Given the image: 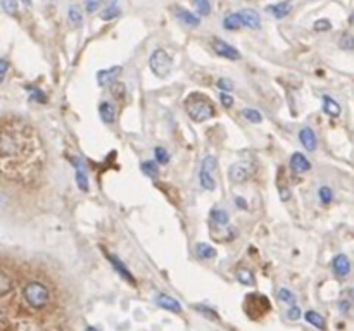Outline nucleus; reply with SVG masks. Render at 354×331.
<instances>
[{
    "instance_id": "nucleus-12",
    "label": "nucleus",
    "mask_w": 354,
    "mask_h": 331,
    "mask_svg": "<svg viewBox=\"0 0 354 331\" xmlns=\"http://www.w3.org/2000/svg\"><path fill=\"white\" fill-rule=\"evenodd\" d=\"M121 73V67L119 66H114V67H109V69H102L97 73V80H99V85L100 86H105V85H111L112 81H116V78L119 76Z\"/></svg>"
},
{
    "instance_id": "nucleus-34",
    "label": "nucleus",
    "mask_w": 354,
    "mask_h": 331,
    "mask_svg": "<svg viewBox=\"0 0 354 331\" xmlns=\"http://www.w3.org/2000/svg\"><path fill=\"white\" fill-rule=\"evenodd\" d=\"M195 2V9L201 16H208L211 12V5H209V0H194Z\"/></svg>"
},
{
    "instance_id": "nucleus-1",
    "label": "nucleus",
    "mask_w": 354,
    "mask_h": 331,
    "mask_svg": "<svg viewBox=\"0 0 354 331\" xmlns=\"http://www.w3.org/2000/svg\"><path fill=\"white\" fill-rule=\"evenodd\" d=\"M42 150L38 147L35 133L26 124H12L0 130V163L7 172L22 176L33 167H42Z\"/></svg>"
},
{
    "instance_id": "nucleus-29",
    "label": "nucleus",
    "mask_w": 354,
    "mask_h": 331,
    "mask_svg": "<svg viewBox=\"0 0 354 331\" xmlns=\"http://www.w3.org/2000/svg\"><path fill=\"white\" fill-rule=\"evenodd\" d=\"M339 47L342 50H354V36L349 35V33H344L339 40Z\"/></svg>"
},
{
    "instance_id": "nucleus-13",
    "label": "nucleus",
    "mask_w": 354,
    "mask_h": 331,
    "mask_svg": "<svg viewBox=\"0 0 354 331\" xmlns=\"http://www.w3.org/2000/svg\"><path fill=\"white\" fill-rule=\"evenodd\" d=\"M107 259H109V262H111V264H112V268H114V269L119 273V276L125 278V280H126L130 285H135V278L131 276V273H130V271H128V268H126L125 264H123L121 261H119L118 257H116V255L107 254Z\"/></svg>"
},
{
    "instance_id": "nucleus-39",
    "label": "nucleus",
    "mask_w": 354,
    "mask_h": 331,
    "mask_svg": "<svg viewBox=\"0 0 354 331\" xmlns=\"http://www.w3.org/2000/svg\"><path fill=\"white\" fill-rule=\"evenodd\" d=\"M216 86L220 90H223V92H230V90H233V83L228 80V78H220V80L216 81Z\"/></svg>"
},
{
    "instance_id": "nucleus-45",
    "label": "nucleus",
    "mask_w": 354,
    "mask_h": 331,
    "mask_svg": "<svg viewBox=\"0 0 354 331\" xmlns=\"http://www.w3.org/2000/svg\"><path fill=\"white\" fill-rule=\"evenodd\" d=\"M33 99L35 100H38V102H47V99H45V93L42 92H38V90H33Z\"/></svg>"
},
{
    "instance_id": "nucleus-24",
    "label": "nucleus",
    "mask_w": 354,
    "mask_h": 331,
    "mask_svg": "<svg viewBox=\"0 0 354 331\" xmlns=\"http://www.w3.org/2000/svg\"><path fill=\"white\" fill-rule=\"evenodd\" d=\"M119 14H121V9L118 7L116 0H112L111 5H109L107 9H104L102 12H100V17H102L104 21H111V19H114V17H118Z\"/></svg>"
},
{
    "instance_id": "nucleus-21",
    "label": "nucleus",
    "mask_w": 354,
    "mask_h": 331,
    "mask_svg": "<svg viewBox=\"0 0 354 331\" xmlns=\"http://www.w3.org/2000/svg\"><path fill=\"white\" fill-rule=\"evenodd\" d=\"M140 169H142V172H144L145 176H149L150 179L159 178V167H157V164L154 163V161H144V163L140 164Z\"/></svg>"
},
{
    "instance_id": "nucleus-6",
    "label": "nucleus",
    "mask_w": 354,
    "mask_h": 331,
    "mask_svg": "<svg viewBox=\"0 0 354 331\" xmlns=\"http://www.w3.org/2000/svg\"><path fill=\"white\" fill-rule=\"evenodd\" d=\"M218 161L214 156H208L202 161V167L199 172V179H201V186L208 191H213L216 188V179H214V171H216Z\"/></svg>"
},
{
    "instance_id": "nucleus-38",
    "label": "nucleus",
    "mask_w": 354,
    "mask_h": 331,
    "mask_svg": "<svg viewBox=\"0 0 354 331\" xmlns=\"http://www.w3.org/2000/svg\"><path fill=\"white\" fill-rule=\"evenodd\" d=\"M0 2H2V7L9 14H16L17 12V0H0Z\"/></svg>"
},
{
    "instance_id": "nucleus-15",
    "label": "nucleus",
    "mask_w": 354,
    "mask_h": 331,
    "mask_svg": "<svg viewBox=\"0 0 354 331\" xmlns=\"http://www.w3.org/2000/svg\"><path fill=\"white\" fill-rule=\"evenodd\" d=\"M291 167L296 172H306L311 169V163L303 156V154L296 152V154H292V157H291Z\"/></svg>"
},
{
    "instance_id": "nucleus-9",
    "label": "nucleus",
    "mask_w": 354,
    "mask_h": 331,
    "mask_svg": "<svg viewBox=\"0 0 354 331\" xmlns=\"http://www.w3.org/2000/svg\"><path fill=\"white\" fill-rule=\"evenodd\" d=\"M156 304L161 307V309L176 312V314H180V312H182V306H180L178 300L173 299V297H169V295H166V293H157V295H156Z\"/></svg>"
},
{
    "instance_id": "nucleus-16",
    "label": "nucleus",
    "mask_w": 354,
    "mask_h": 331,
    "mask_svg": "<svg viewBox=\"0 0 354 331\" xmlns=\"http://www.w3.org/2000/svg\"><path fill=\"white\" fill-rule=\"evenodd\" d=\"M99 114H100V119L105 123V124H112L116 121V107L114 104L111 102H102L99 105Z\"/></svg>"
},
{
    "instance_id": "nucleus-5",
    "label": "nucleus",
    "mask_w": 354,
    "mask_h": 331,
    "mask_svg": "<svg viewBox=\"0 0 354 331\" xmlns=\"http://www.w3.org/2000/svg\"><path fill=\"white\" fill-rule=\"evenodd\" d=\"M149 66H150V71H152L157 78H166L169 71H171V57H169L164 50L157 48V50H154V54L150 55Z\"/></svg>"
},
{
    "instance_id": "nucleus-27",
    "label": "nucleus",
    "mask_w": 354,
    "mask_h": 331,
    "mask_svg": "<svg viewBox=\"0 0 354 331\" xmlns=\"http://www.w3.org/2000/svg\"><path fill=\"white\" fill-rule=\"evenodd\" d=\"M223 26H225L227 29H230V31H232V29H239L240 26H244V24H242V19H240L239 12H237V14H230V16L225 17Z\"/></svg>"
},
{
    "instance_id": "nucleus-51",
    "label": "nucleus",
    "mask_w": 354,
    "mask_h": 331,
    "mask_svg": "<svg viewBox=\"0 0 354 331\" xmlns=\"http://www.w3.org/2000/svg\"><path fill=\"white\" fill-rule=\"evenodd\" d=\"M351 295H353V299H354V288L351 290Z\"/></svg>"
},
{
    "instance_id": "nucleus-23",
    "label": "nucleus",
    "mask_w": 354,
    "mask_h": 331,
    "mask_svg": "<svg viewBox=\"0 0 354 331\" xmlns=\"http://www.w3.org/2000/svg\"><path fill=\"white\" fill-rule=\"evenodd\" d=\"M109 92H111V95L114 97L116 100H121L123 97L126 95V86L123 81H112L111 85H109Z\"/></svg>"
},
{
    "instance_id": "nucleus-48",
    "label": "nucleus",
    "mask_w": 354,
    "mask_h": 331,
    "mask_svg": "<svg viewBox=\"0 0 354 331\" xmlns=\"http://www.w3.org/2000/svg\"><path fill=\"white\" fill-rule=\"evenodd\" d=\"M21 2L24 3V5H28V7L31 5V0H21Z\"/></svg>"
},
{
    "instance_id": "nucleus-41",
    "label": "nucleus",
    "mask_w": 354,
    "mask_h": 331,
    "mask_svg": "<svg viewBox=\"0 0 354 331\" xmlns=\"http://www.w3.org/2000/svg\"><path fill=\"white\" fill-rule=\"evenodd\" d=\"M100 7V0H86V10L90 14H93Z\"/></svg>"
},
{
    "instance_id": "nucleus-25",
    "label": "nucleus",
    "mask_w": 354,
    "mask_h": 331,
    "mask_svg": "<svg viewBox=\"0 0 354 331\" xmlns=\"http://www.w3.org/2000/svg\"><path fill=\"white\" fill-rule=\"evenodd\" d=\"M83 164H80V166H76V185L78 188H80L81 191H88V176H86V172H85V169L81 167Z\"/></svg>"
},
{
    "instance_id": "nucleus-42",
    "label": "nucleus",
    "mask_w": 354,
    "mask_h": 331,
    "mask_svg": "<svg viewBox=\"0 0 354 331\" xmlns=\"http://www.w3.org/2000/svg\"><path fill=\"white\" fill-rule=\"evenodd\" d=\"M7 69H9V62H7L5 59H0V83L3 81V78H5Z\"/></svg>"
},
{
    "instance_id": "nucleus-50",
    "label": "nucleus",
    "mask_w": 354,
    "mask_h": 331,
    "mask_svg": "<svg viewBox=\"0 0 354 331\" xmlns=\"http://www.w3.org/2000/svg\"><path fill=\"white\" fill-rule=\"evenodd\" d=\"M86 331H99V330H95V328H86Z\"/></svg>"
},
{
    "instance_id": "nucleus-40",
    "label": "nucleus",
    "mask_w": 354,
    "mask_h": 331,
    "mask_svg": "<svg viewBox=\"0 0 354 331\" xmlns=\"http://www.w3.org/2000/svg\"><path fill=\"white\" fill-rule=\"evenodd\" d=\"M220 102H221L223 107L230 109L233 105V97H230L227 92H223V93H220Z\"/></svg>"
},
{
    "instance_id": "nucleus-37",
    "label": "nucleus",
    "mask_w": 354,
    "mask_h": 331,
    "mask_svg": "<svg viewBox=\"0 0 354 331\" xmlns=\"http://www.w3.org/2000/svg\"><path fill=\"white\" fill-rule=\"evenodd\" d=\"M313 28H315V31H329L332 28V22L329 19H318L313 24Z\"/></svg>"
},
{
    "instance_id": "nucleus-11",
    "label": "nucleus",
    "mask_w": 354,
    "mask_h": 331,
    "mask_svg": "<svg viewBox=\"0 0 354 331\" xmlns=\"http://www.w3.org/2000/svg\"><path fill=\"white\" fill-rule=\"evenodd\" d=\"M240 19H242V24L247 26V28L258 29L261 26V19H259V14L256 12L254 9H244L239 12Z\"/></svg>"
},
{
    "instance_id": "nucleus-14",
    "label": "nucleus",
    "mask_w": 354,
    "mask_h": 331,
    "mask_svg": "<svg viewBox=\"0 0 354 331\" xmlns=\"http://www.w3.org/2000/svg\"><path fill=\"white\" fill-rule=\"evenodd\" d=\"M299 140L306 150H310V152L316 150V137L311 128H303V130L299 131Z\"/></svg>"
},
{
    "instance_id": "nucleus-31",
    "label": "nucleus",
    "mask_w": 354,
    "mask_h": 331,
    "mask_svg": "<svg viewBox=\"0 0 354 331\" xmlns=\"http://www.w3.org/2000/svg\"><path fill=\"white\" fill-rule=\"evenodd\" d=\"M67 19L73 26H81V22H83V17H81V12L76 9V7H71L69 12H67Z\"/></svg>"
},
{
    "instance_id": "nucleus-7",
    "label": "nucleus",
    "mask_w": 354,
    "mask_h": 331,
    "mask_svg": "<svg viewBox=\"0 0 354 331\" xmlns=\"http://www.w3.org/2000/svg\"><path fill=\"white\" fill-rule=\"evenodd\" d=\"M213 48H214V52L220 55V57L230 59V61H239V59L242 57L237 48H233L232 45H228L227 41H223V40L214 38L213 40Z\"/></svg>"
},
{
    "instance_id": "nucleus-4",
    "label": "nucleus",
    "mask_w": 354,
    "mask_h": 331,
    "mask_svg": "<svg viewBox=\"0 0 354 331\" xmlns=\"http://www.w3.org/2000/svg\"><path fill=\"white\" fill-rule=\"evenodd\" d=\"M244 311L251 319H261L270 311V300L261 293H249L246 297Z\"/></svg>"
},
{
    "instance_id": "nucleus-19",
    "label": "nucleus",
    "mask_w": 354,
    "mask_h": 331,
    "mask_svg": "<svg viewBox=\"0 0 354 331\" xmlns=\"http://www.w3.org/2000/svg\"><path fill=\"white\" fill-rule=\"evenodd\" d=\"M230 221L228 212L223 209H214L211 212V226H227Z\"/></svg>"
},
{
    "instance_id": "nucleus-10",
    "label": "nucleus",
    "mask_w": 354,
    "mask_h": 331,
    "mask_svg": "<svg viewBox=\"0 0 354 331\" xmlns=\"http://www.w3.org/2000/svg\"><path fill=\"white\" fill-rule=\"evenodd\" d=\"M332 269L337 276H341V278L348 276L349 271H351V262H349L348 255H344V254L335 255L334 261H332Z\"/></svg>"
},
{
    "instance_id": "nucleus-26",
    "label": "nucleus",
    "mask_w": 354,
    "mask_h": 331,
    "mask_svg": "<svg viewBox=\"0 0 354 331\" xmlns=\"http://www.w3.org/2000/svg\"><path fill=\"white\" fill-rule=\"evenodd\" d=\"M195 254H197L201 259H214L216 257V250H214L211 245H208V243H199V245L195 247Z\"/></svg>"
},
{
    "instance_id": "nucleus-49",
    "label": "nucleus",
    "mask_w": 354,
    "mask_h": 331,
    "mask_svg": "<svg viewBox=\"0 0 354 331\" xmlns=\"http://www.w3.org/2000/svg\"><path fill=\"white\" fill-rule=\"evenodd\" d=\"M349 22H351V24H354V12L351 14V17H349Z\"/></svg>"
},
{
    "instance_id": "nucleus-35",
    "label": "nucleus",
    "mask_w": 354,
    "mask_h": 331,
    "mask_svg": "<svg viewBox=\"0 0 354 331\" xmlns=\"http://www.w3.org/2000/svg\"><path fill=\"white\" fill-rule=\"evenodd\" d=\"M237 278H239V281L242 285H249V287H252V285H254V278H252V273L251 271H239V273H237Z\"/></svg>"
},
{
    "instance_id": "nucleus-33",
    "label": "nucleus",
    "mask_w": 354,
    "mask_h": 331,
    "mask_svg": "<svg viewBox=\"0 0 354 331\" xmlns=\"http://www.w3.org/2000/svg\"><path fill=\"white\" fill-rule=\"evenodd\" d=\"M278 299H280L282 302H285V304H294V302H296V295H294L291 290H287V288H280V290H278Z\"/></svg>"
},
{
    "instance_id": "nucleus-47",
    "label": "nucleus",
    "mask_w": 354,
    "mask_h": 331,
    "mask_svg": "<svg viewBox=\"0 0 354 331\" xmlns=\"http://www.w3.org/2000/svg\"><path fill=\"white\" fill-rule=\"evenodd\" d=\"M348 307H349L348 302H341V309H342V311H348Z\"/></svg>"
},
{
    "instance_id": "nucleus-32",
    "label": "nucleus",
    "mask_w": 354,
    "mask_h": 331,
    "mask_svg": "<svg viewBox=\"0 0 354 331\" xmlns=\"http://www.w3.org/2000/svg\"><path fill=\"white\" fill-rule=\"evenodd\" d=\"M244 116H246L247 121L251 123H261L263 121V116L259 111H256V109H244Z\"/></svg>"
},
{
    "instance_id": "nucleus-28",
    "label": "nucleus",
    "mask_w": 354,
    "mask_h": 331,
    "mask_svg": "<svg viewBox=\"0 0 354 331\" xmlns=\"http://www.w3.org/2000/svg\"><path fill=\"white\" fill-rule=\"evenodd\" d=\"M10 288H12V280L5 273L0 271V297L5 295L7 292H10Z\"/></svg>"
},
{
    "instance_id": "nucleus-22",
    "label": "nucleus",
    "mask_w": 354,
    "mask_h": 331,
    "mask_svg": "<svg viewBox=\"0 0 354 331\" xmlns=\"http://www.w3.org/2000/svg\"><path fill=\"white\" fill-rule=\"evenodd\" d=\"M306 321L310 323V325L315 326V328H318V330H322V331H325V328H327L323 316L318 314V312H315V311H308L306 312Z\"/></svg>"
},
{
    "instance_id": "nucleus-44",
    "label": "nucleus",
    "mask_w": 354,
    "mask_h": 331,
    "mask_svg": "<svg viewBox=\"0 0 354 331\" xmlns=\"http://www.w3.org/2000/svg\"><path fill=\"white\" fill-rule=\"evenodd\" d=\"M287 316H289V318H291V319H294V321H296V319H299V318H301V311L297 309L296 306H292L291 309H289Z\"/></svg>"
},
{
    "instance_id": "nucleus-3",
    "label": "nucleus",
    "mask_w": 354,
    "mask_h": 331,
    "mask_svg": "<svg viewBox=\"0 0 354 331\" xmlns=\"http://www.w3.org/2000/svg\"><path fill=\"white\" fill-rule=\"evenodd\" d=\"M24 300L33 307V309H43L48 302H50V292L40 281H31L22 290Z\"/></svg>"
},
{
    "instance_id": "nucleus-8",
    "label": "nucleus",
    "mask_w": 354,
    "mask_h": 331,
    "mask_svg": "<svg viewBox=\"0 0 354 331\" xmlns=\"http://www.w3.org/2000/svg\"><path fill=\"white\" fill-rule=\"evenodd\" d=\"M251 169L247 164H233L228 169V176L233 183H244L251 178Z\"/></svg>"
},
{
    "instance_id": "nucleus-30",
    "label": "nucleus",
    "mask_w": 354,
    "mask_h": 331,
    "mask_svg": "<svg viewBox=\"0 0 354 331\" xmlns=\"http://www.w3.org/2000/svg\"><path fill=\"white\" fill-rule=\"evenodd\" d=\"M318 197H320V200H322V204L329 205L330 202L334 200V191L330 190L329 186H322L318 190Z\"/></svg>"
},
{
    "instance_id": "nucleus-36",
    "label": "nucleus",
    "mask_w": 354,
    "mask_h": 331,
    "mask_svg": "<svg viewBox=\"0 0 354 331\" xmlns=\"http://www.w3.org/2000/svg\"><path fill=\"white\" fill-rule=\"evenodd\" d=\"M156 161H157V164H168L169 163V154H168V150L166 149H163V147H157L156 149Z\"/></svg>"
},
{
    "instance_id": "nucleus-43",
    "label": "nucleus",
    "mask_w": 354,
    "mask_h": 331,
    "mask_svg": "<svg viewBox=\"0 0 354 331\" xmlns=\"http://www.w3.org/2000/svg\"><path fill=\"white\" fill-rule=\"evenodd\" d=\"M278 191H280V198L284 202H287L291 198V190L287 186H278Z\"/></svg>"
},
{
    "instance_id": "nucleus-18",
    "label": "nucleus",
    "mask_w": 354,
    "mask_h": 331,
    "mask_svg": "<svg viewBox=\"0 0 354 331\" xmlns=\"http://www.w3.org/2000/svg\"><path fill=\"white\" fill-rule=\"evenodd\" d=\"M176 17H178L183 24L190 26V28H197V26L201 24V19H199L195 14H192L190 10H187V9H182V7L176 9Z\"/></svg>"
},
{
    "instance_id": "nucleus-17",
    "label": "nucleus",
    "mask_w": 354,
    "mask_h": 331,
    "mask_svg": "<svg viewBox=\"0 0 354 331\" xmlns=\"http://www.w3.org/2000/svg\"><path fill=\"white\" fill-rule=\"evenodd\" d=\"M291 10H292L291 2H278V3H275V5H268V12H271V16L277 17V19H284V17H287Z\"/></svg>"
},
{
    "instance_id": "nucleus-2",
    "label": "nucleus",
    "mask_w": 354,
    "mask_h": 331,
    "mask_svg": "<svg viewBox=\"0 0 354 331\" xmlns=\"http://www.w3.org/2000/svg\"><path fill=\"white\" fill-rule=\"evenodd\" d=\"M185 109H187L188 118L195 123H204L216 114L213 102H211L209 99H206L204 95H201V93H192V95H188V99L185 100Z\"/></svg>"
},
{
    "instance_id": "nucleus-46",
    "label": "nucleus",
    "mask_w": 354,
    "mask_h": 331,
    "mask_svg": "<svg viewBox=\"0 0 354 331\" xmlns=\"http://www.w3.org/2000/svg\"><path fill=\"white\" fill-rule=\"evenodd\" d=\"M235 204L239 205V209H244V210L247 209V202L244 200L242 197H237V198H235Z\"/></svg>"
},
{
    "instance_id": "nucleus-20",
    "label": "nucleus",
    "mask_w": 354,
    "mask_h": 331,
    "mask_svg": "<svg viewBox=\"0 0 354 331\" xmlns=\"http://www.w3.org/2000/svg\"><path fill=\"white\" fill-rule=\"evenodd\" d=\"M323 111H325V114L337 118V116H341V105L335 102L334 99H330L329 95H323Z\"/></svg>"
}]
</instances>
